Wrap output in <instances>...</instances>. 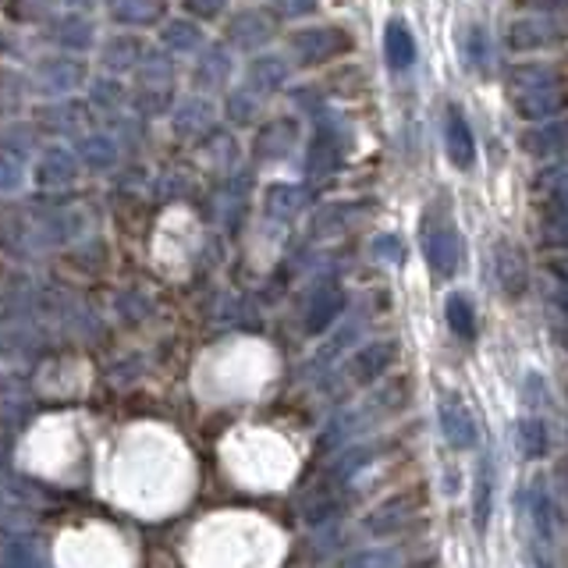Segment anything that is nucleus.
<instances>
[{"label": "nucleus", "instance_id": "1", "mask_svg": "<svg viewBox=\"0 0 568 568\" xmlns=\"http://www.w3.org/2000/svg\"><path fill=\"white\" fill-rule=\"evenodd\" d=\"M90 78L93 75H90L86 57L64 54V50H50V54H40L36 61H32V69H29L32 93H40L46 99H54V96H75L78 90H86Z\"/></svg>", "mask_w": 568, "mask_h": 568}, {"label": "nucleus", "instance_id": "2", "mask_svg": "<svg viewBox=\"0 0 568 568\" xmlns=\"http://www.w3.org/2000/svg\"><path fill=\"white\" fill-rule=\"evenodd\" d=\"M288 57L298 69H324L353 50V36L341 25H303L288 32Z\"/></svg>", "mask_w": 568, "mask_h": 568}, {"label": "nucleus", "instance_id": "3", "mask_svg": "<svg viewBox=\"0 0 568 568\" xmlns=\"http://www.w3.org/2000/svg\"><path fill=\"white\" fill-rule=\"evenodd\" d=\"M420 242H423V256L427 266L438 277H455L462 256H465V242L459 235V228L451 224V217L441 210H427L423 224H420Z\"/></svg>", "mask_w": 568, "mask_h": 568}, {"label": "nucleus", "instance_id": "4", "mask_svg": "<svg viewBox=\"0 0 568 568\" xmlns=\"http://www.w3.org/2000/svg\"><path fill=\"white\" fill-rule=\"evenodd\" d=\"M93 118L96 114L90 107V99H78V96H54L32 107V125H36L43 136H54V139H82L86 132H93Z\"/></svg>", "mask_w": 568, "mask_h": 568}, {"label": "nucleus", "instance_id": "5", "mask_svg": "<svg viewBox=\"0 0 568 568\" xmlns=\"http://www.w3.org/2000/svg\"><path fill=\"white\" fill-rule=\"evenodd\" d=\"M348 146H353V136H348V128L334 118V114H320L316 118V132L306 146V175L309 178H330L338 175L345 167V154Z\"/></svg>", "mask_w": 568, "mask_h": 568}, {"label": "nucleus", "instance_id": "6", "mask_svg": "<svg viewBox=\"0 0 568 568\" xmlns=\"http://www.w3.org/2000/svg\"><path fill=\"white\" fill-rule=\"evenodd\" d=\"M277 40V14L263 8H239L224 19V43L235 54H263Z\"/></svg>", "mask_w": 568, "mask_h": 568}, {"label": "nucleus", "instance_id": "7", "mask_svg": "<svg viewBox=\"0 0 568 568\" xmlns=\"http://www.w3.org/2000/svg\"><path fill=\"white\" fill-rule=\"evenodd\" d=\"M298 143H303V122L295 114H274L256 125L253 132V143H249V157L253 164H284L288 160Z\"/></svg>", "mask_w": 568, "mask_h": 568}, {"label": "nucleus", "instance_id": "8", "mask_svg": "<svg viewBox=\"0 0 568 568\" xmlns=\"http://www.w3.org/2000/svg\"><path fill=\"white\" fill-rule=\"evenodd\" d=\"M82 175V160L75 154V146L64 143H46L36 160H32V186L43 196H64Z\"/></svg>", "mask_w": 568, "mask_h": 568}, {"label": "nucleus", "instance_id": "9", "mask_svg": "<svg viewBox=\"0 0 568 568\" xmlns=\"http://www.w3.org/2000/svg\"><path fill=\"white\" fill-rule=\"evenodd\" d=\"M189 82H192V93H207V96L228 93L231 82H235V50H231L224 40L207 43L192 57Z\"/></svg>", "mask_w": 568, "mask_h": 568}, {"label": "nucleus", "instance_id": "10", "mask_svg": "<svg viewBox=\"0 0 568 568\" xmlns=\"http://www.w3.org/2000/svg\"><path fill=\"white\" fill-rule=\"evenodd\" d=\"M249 192H253V175L235 171L228 178H217V189L207 196L210 221L224 224L228 231H239L249 213Z\"/></svg>", "mask_w": 568, "mask_h": 568}, {"label": "nucleus", "instance_id": "11", "mask_svg": "<svg viewBox=\"0 0 568 568\" xmlns=\"http://www.w3.org/2000/svg\"><path fill=\"white\" fill-rule=\"evenodd\" d=\"M43 36L54 50L78 54V57H86L90 50L99 46V29L93 22V14L86 11H57L54 19L43 25Z\"/></svg>", "mask_w": 568, "mask_h": 568}, {"label": "nucleus", "instance_id": "12", "mask_svg": "<svg viewBox=\"0 0 568 568\" xmlns=\"http://www.w3.org/2000/svg\"><path fill=\"white\" fill-rule=\"evenodd\" d=\"M505 43L515 54H533V50H555L568 43V22L555 19V14H526L515 19L505 32Z\"/></svg>", "mask_w": 568, "mask_h": 568}, {"label": "nucleus", "instance_id": "13", "mask_svg": "<svg viewBox=\"0 0 568 568\" xmlns=\"http://www.w3.org/2000/svg\"><path fill=\"white\" fill-rule=\"evenodd\" d=\"M242 86L260 93L263 99H271L292 86V57L288 54H274V50H263L253 54L242 72Z\"/></svg>", "mask_w": 568, "mask_h": 568}, {"label": "nucleus", "instance_id": "14", "mask_svg": "<svg viewBox=\"0 0 568 568\" xmlns=\"http://www.w3.org/2000/svg\"><path fill=\"white\" fill-rule=\"evenodd\" d=\"M167 125H171L175 139L199 143L217 125L213 96H207V93H186V96H178V104L171 111V118H167Z\"/></svg>", "mask_w": 568, "mask_h": 568}, {"label": "nucleus", "instance_id": "15", "mask_svg": "<svg viewBox=\"0 0 568 568\" xmlns=\"http://www.w3.org/2000/svg\"><path fill=\"white\" fill-rule=\"evenodd\" d=\"M568 111V90L561 82H540V86L515 90V114L523 122H555Z\"/></svg>", "mask_w": 568, "mask_h": 568}, {"label": "nucleus", "instance_id": "16", "mask_svg": "<svg viewBox=\"0 0 568 568\" xmlns=\"http://www.w3.org/2000/svg\"><path fill=\"white\" fill-rule=\"evenodd\" d=\"M149 50V43L139 36V32H132V29H118V32H111L107 40H99L96 46V57H99V69L111 72V75H132L139 69V61L143 54Z\"/></svg>", "mask_w": 568, "mask_h": 568}, {"label": "nucleus", "instance_id": "17", "mask_svg": "<svg viewBox=\"0 0 568 568\" xmlns=\"http://www.w3.org/2000/svg\"><path fill=\"white\" fill-rule=\"evenodd\" d=\"M348 306V295L341 288V281L338 277H324V281H316V288L309 295V303H306V334H313V338H320V334H327L334 327V320L345 313Z\"/></svg>", "mask_w": 568, "mask_h": 568}, {"label": "nucleus", "instance_id": "18", "mask_svg": "<svg viewBox=\"0 0 568 568\" xmlns=\"http://www.w3.org/2000/svg\"><path fill=\"white\" fill-rule=\"evenodd\" d=\"M196 149H199V157H203V164L210 167V171L217 175V178H228V175H235V171H242V143H239V136H235V128L231 125H213L203 139L196 143Z\"/></svg>", "mask_w": 568, "mask_h": 568}, {"label": "nucleus", "instance_id": "19", "mask_svg": "<svg viewBox=\"0 0 568 568\" xmlns=\"http://www.w3.org/2000/svg\"><path fill=\"white\" fill-rule=\"evenodd\" d=\"M438 423H441V433L451 451H473L480 444V430H476V420L470 406L462 402L455 395H444L438 402Z\"/></svg>", "mask_w": 568, "mask_h": 568}, {"label": "nucleus", "instance_id": "20", "mask_svg": "<svg viewBox=\"0 0 568 568\" xmlns=\"http://www.w3.org/2000/svg\"><path fill=\"white\" fill-rule=\"evenodd\" d=\"M313 203L309 186H295V181H271L263 189V217L274 224H292L298 221Z\"/></svg>", "mask_w": 568, "mask_h": 568}, {"label": "nucleus", "instance_id": "21", "mask_svg": "<svg viewBox=\"0 0 568 568\" xmlns=\"http://www.w3.org/2000/svg\"><path fill=\"white\" fill-rule=\"evenodd\" d=\"M75 154L90 175H114L122 167L125 149L114 132H86L82 139H75Z\"/></svg>", "mask_w": 568, "mask_h": 568}, {"label": "nucleus", "instance_id": "22", "mask_svg": "<svg viewBox=\"0 0 568 568\" xmlns=\"http://www.w3.org/2000/svg\"><path fill=\"white\" fill-rule=\"evenodd\" d=\"M107 19L118 29H160L167 19V0H107L104 4Z\"/></svg>", "mask_w": 568, "mask_h": 568}, {"label": "nucleus", "instance_id": "23", "mask_svg": "<svg viewBox=\"0 0 568 568\" xmlns=\"http://www.w3.org/2000/svg\"><path fill=\"white\" fill-rule=\"evenodd\" d=\"M86 99H90L93 114H99V118H118V114L128 111L132 90L125 86L122 75L99 72L86 82Z\"/></svg>", "mask_w": 568, "mask_h": 568}, {"label": "nucleus", "instance_id": "24", "mask_svg": "<svg viewBox=\"0 0 568 568\" xmlns=\"http://www.w3.org/2000/svg\"><path fill=\"white\" fill-rule=\"evenodd\" d=\"M444 146H448V160L459 167V171H470L476 164V136L470 128L465 111L451 104L444 114Z\"/></svg>", "mask_w": 568, "mask_h": 568}, {"label": "nucleus", "instance_id": "25", "mask_svg": "<svg viewBox=\"0 0 568 568\" xmlns=\"http://www.w3.org/2000/svg\"><path fill=\"white\" fill-rule=\"evenodd\" d=\"M519 146L537 160H561L568 154V122H537L519 136Z\"/></svg>", "mask_w": 568, "mask_h": 568}, {"label": "nucleus", "instance_id": "26", "mask_svg": "<svg viewBox=\"0 0 568 568\" xmlns=\"http://www.w3.org/2000/svg\"><path fill=\"white\" fill-rule=\"evenodd\" d=\"M494 277L501 284V292L508 298H519L529 288V266L526 256L519 253V245H512L508 239H501L494 245Z\"/></svg>", "mask_w": 568, "mask_h": 568}, {"label": "nucleus", "instance_id": "27", "mask_svg": "<svg viewBox=\"0 0 568 568\" xmlns=\"http://www.w3.org/2000/svg\"><path fill=\"white\" fill-rule=\"evenodd\" d=\"M157 43L171 50L175 57H196L210 40L196 19H164V25L157 29Z\"/></svg>", "mask_w": 568, "mask_h": 568}, {"label": "nucleus", "instance_id": "28", "mask_svg": "<svg viewBox=\"0 0 568 568\" xmlns=\"http://www.w3.org/2000/svg\"><path fill=\"white\" fill-rule=\"evenodd\" d=\"M395 341H374V345H366L359 348V353L348 359L345 366V377L356 383V388H366V383H374L388 366L395 362Z\"/></svg>", "mask_w": 568, "mask_h": 568}, {"label": "nucleus", "instance_id": "29", "mask_svg": "<svg viewBox=\"0 0 568 568\" xmlns=\"http://www.w3.org/2000/svg\"><path fill=\"white\" fill-rule=\"evenodd\" d=\"M523 505H526V519L533 526V540L550 547V544H555V505H550V494H547L544 480H537L533 487H526Z\"/></svg>", "mask_w": 568, "mask_h": 568}, {"label": "nucleus", "instance_id": "30", "mask_svg": "<svg viewBox=\"0 0 568 568\" xmlns=\"http://www.w3.org/2000/svg\"><path fill=\"white\" fill-rule=\"evenodd\" d=\"M383 57H388V69L406 75L416 69V61H420V46H416V36L406 22H388L383 29Z\"/></svg>", "mask_w": 568, "mask_h": 568}, {"label": "nucleus", "instance_id": "31", "mask_svg": "<svg viewBox=\"0 0 568 568\" xmlns=\"http://www.w3.org/2000/svg\"><path fill=\"white\" fill-rule=\"evenodd\" d=\"M175 104H178L175 86H136L128 99V111L139 114L146 122H164V118H171Z\"/></svg>", "mask_w": 568, "mask_h": 568}, {"label": "nucleus", "instance_id": "32", "mask_svg": "<svg viewBox=\"0 0 568 568\" xmlns=\"http://www.w3.org/2000/svg\"><path fill=\"white\" fill-rule=\"evenodd\" d=\"M132 78H136V86H175L178 78V57L171 54V50H164L160 43L149 46L139 69L132 72Z\"/></svg>", "mask_w": 568, "mask_h": 568}, {"label": "nucleus", "instance_id": "33", "mask_svg": "<svg viewBox=\"0 0 568 568\" xmlns=\"http://www.w3.org/2000/svg\"><path fill=\"white\" fill-rule=\"evenodd\" d=\"M224 122L231 128H256L260 118H263V96L253 93L249 86H235V90H228L224 93Z\"/></svg>", "mask_w": 568, "mask_h": 568}, {"label": "nucleus", "instance_id": "34", "mask_svg": "<svg viewBox=\"0 0 568 568\" xmlns=\"http://www.w3.org/2000/svg\"><path fill=\"white\" fill-rule=\"evenodd\" d=\"M494 515V455H480L476 483H473V526L476 533H487Z\"/></svg>", "mask_w": 568, "mask_h": 568}, {"label": "nucleus", "instance_id": "35", "mask_svg": "<svg viewBox=\"0 0 568 568\" xmlns=\"http://www.w3.org/2000/svg\"><path fill=\"white\" fill-rule=\"evenodd\" d=\"M40 128L29 122H4L0 125V154L22 157V160H36L40 154Z\"/></svg>", "mask_w": 568, "mask_h": 568}, {"label": "nucleus", "instance_id": "36", "mask_svg": "<svg viewBox=\"0 0 568 568\" xmlns=\"http://www.w3.org/2000/svg\"><path fill=\"white\" fill-rule=\"evenodd\" d=\"M32 96V82L29 75L14 72V69H0V118L4 122H14L19 114L25 111Z\"/></svg>", "mask_w": 568, "mask_h": 568}, {"label": "nucleus", "instance_id": "37", "mask_svg": "<svg viewBox=\"0 0 568 568\" xmlns=\"http://www.w3.org/2000/svg\"><path fill=\"white\" fill-rule=\"evenodd\" d=\"M515 444H519L523 459H529V462L547 459V451H550V430H547V423L540 420V416H523V420L515 423Z\"/></svg>", "mask_w": 568, "mask_h": 568}, {"label": "nucleus", "instance_id": "38", "mask_svg": "<svg viewBox=\"0 0 568 568\" xmlns=\"http://www.w3.org/2000/svg\"><path fill=\"white\" fill-rule=\"evenodd\" d=\"M444 316H448V327H451L455 338H462V341L476 338V306H473V298L465 295V292H451L448 295Z\"/></svg>", "mask_w": 568, "mask_h": 568}, {"label": "nucleus", "instance_id": "39", "mask_svg": "<svg viewBox=\"0 0 568 568\" xmlns=\"http://www.w3.org/2000/svg\"><path fill=\"white\" fill-rule=\"evenodd\" d=\"M111 128H114V136H118L122 149L128 157H139L143 149H146V118H139V114H118V118H111Z\"/></svg>", "mask_w": 568, "mask_h": 568}, {"label": "nucleus", "instance_id": "40", "mask_svg": "<svg viewBox=\"0 0 568 568\" xmlns=\"http://www.w3.org/2000/svg\"><path fill=\"white\" fill-rule=\"evenodd\" d=\"M11 19L22 25H46L57 14L61 0H8Z\"/></svg>", "mask_w": 568, "mask_h": 568}, {"label": "nucleus", "instance_id": "41", "mask_svg": "<svg viewBox=\"0 0 568 568\" xmlns=\"http://www.w3.org/2000/svg\"><path fill=\"white\" fill-rule=\"evenodd\" d=\"M25 164L22 157H11V154H0V196H11L25 186Z\"/></svg>", "mask_w": 568, "mask_h": 568}, {"label": "nucleus", "instance_id": "42", "mask_svg": "<svg viewBox=\"0 0 568 568\" xmlns=\"http://www.w3.org/2000/svg\"><path fill=\"white\" fill-rule=\"evenodd\" d=\"M465 57H470L476 69H483V72L491 69V40H487V32H483L480 25H473L470 32H465Z\"/></svg>", "mask_w": 568, "mask_h": 568}, {"label": "nucleus", "instance_id": "43", "mask_svg": "<svg viewBox=\"0 0 568 568\" xmlns=\"http://www.w3.org/2000/svg\"><path fill=\"white\" fill-rule=\"evenodd\" d=\"M515 78V90H526V86H540V82H561L555 69H547V64H523V69L512 72Z\"/></svg>", "mask_w": 568, "mask_h": 568}, {"label": "nucleus", "instance_id": "44", "mask_svg": "<svg viewBox=\"0 0 568 568\" xmlns=\"http://www.w3.org/2000/svg\"><path fill=\"white\" fill-rule=\"evenodd\" d=\"M316 11H320V0H274V14L277 19H288V22L309 19Z\"/></svg>", "mask_w": 568, "mask_h": 568}, {"label": "nucleus", "instance_id": "45", "mask_svg": "<svg viewBox=\"0 0 568 568\" xmlns=\"http://www.w3.org/2000/svg\"><path fill=\"white\" fill-rule=\"evenodd\" d=\"M370 253H374V260H383V263H402L406 260V245L398 235H377L370 242Z\"/></svg>", "mask_w": 568, "mask_h": 568}, {"label": "nucleus", "instance_id": "46", "mask_svg": "<svg viewBox=\"0 0 568 568\" xmlns=\"http://www.w3.org/2000/svg\"><path fill=\"white\" fill-rule=\"evenodd\" d=\"M186 11L196 22H217L228 14V0H186Z\"/></svg>", "mask_w": 568, "mask_h": 568}, {"label": "nucleus", "instance_id": "47", "mask_svg": "<svg viewBox=\"0 0 568 568\" xmlns=\"http://www.w3.org/2000/svg\"><path fill=\"white\" fill-rule=\"evenodd\" d=\"M523 406L529 409H540L544 402H550V391H547V380L540 374H526L523 377Z\"/></svg>", "mask_w": 568, "mask_h": 568}, {"label": "nucleus", "instance_id": "48", "mask_svg": "<svg viewBox=\"0 0 568 568\" xmlns=\"http://www.w3.org/2000/svg\"><path fill=\"white\" fill-rule=\"evenodd\" d=\"M154 192H160V199H186L189 192H192V178L189 175H164L157 186H154Z\"/></svg>", "mask_w": 568, "mask_h": 568}, {"label": "nucleus", "instance_id": "49", "mask_svg": "<svg viewBox=\"0 0 568 568\" xmlns=\"http://www.w3.org/2000/svg\"><path fill=\"white\" fill-rule=\"evenodd\" d=\"M526 555H529V565H533V568H555V565H550V558H547V547L537 544V540L529 544Z\"/></svg>", "mask_w": 568, "mask_h": 568}, {"label": "nucleus", "instance_id": "50", "mask_svg": "<svg viewBox=\"0 0 568 568\" xmlns=\"http://www.w3.org/2000/svg\"><path fill=\"white\" fill-rule=\"evenodd\" d=\"M107 0H61V8L64 11H86V14H93L96 8H104Z\"/></svg>", "mask_w": 568, "mask_h": 568}, {"label": "nucleus", "instance_id": "51", "mask_svg": "<svg viewBox=\"0 0 568 568\" xmlns=\"http://www.w3.org/2000/svg\"><path fill=\"white\" fill-rule=\"evenodd\" d=\"M526 4L533 11H540V14H555V11H565L568 8V0H526Z\"/></svg>", "mask_w": 568, "mask_h": 568}, {"label": "nucleus", "instance_id": "52", "mask_svg": "<svg viewBox=\"0 0 568 568\" xmlns=\"http://www.w3.org/2000/svg\"><path fill=\"white\" fill-rule=\"evenodd\" d=\"M550 271H555L565 284H568V253L565 256H555V260H550Z\"/></svg>", "mask_w": 568, "mask_h": 568}, {"label": "nucleus", "instance_id": "53", "mask_svg": "<svg viewBox=\"0 0 568 568\" xmlns=\"http://www.w3.org/2000/svg\"><path fill=\"white\" fill-rule=\"evenodd\" d=\"M555 303H558V309L568 316V284H565V288H558V295H555Z\"/></svg>", "mask_w": 568, "mask_h": 568}, {"label": "nucleus", "instance_id": "54", "mask_svg": "<svg viewBox=\"0 0 568 568\" xmlns=\"http://www.w3.org/2000/svg\"><path fill=\"white\" fill-rule=\"evenodd\" d=\"M558 341H561V345L568 348V327H561V330H558Z\"/></svg>", "mask_w": 568, "mask_h": 568}]
</instances>
